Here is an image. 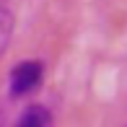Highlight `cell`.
<instances>
[{
  "label": "cell",
  "mask_w": 127,
  "mask_h": 127,
  "mask_svg": "<svg viewBox=\"0 0 127 127\" xmlns=\"http://www.w3.org/2000/svg\"><path fill=\"white\" fill-rule=\"evenodd\" d=\"M44 75V65L36 60H24L10 70V80H8V88L13 96H26L31 94L34 88H39Z\"/></svg>",
  "instance_id": "1"
},
{
  "label": "cell",
  "mask_w": 127,
  "mask_h": 127,
  "mask_svg": "<svg viewBox=\"0 0 127 127\" xmlns=\"http://www.w3.org/2000/svg\"><path fill=\"white\" fill-rule=\"evenodd\" d=\"M16 127H52V117H49V112L44 106H36V104H34V106H29L18 117Z\"/></svg>",
  "instance_id": "2"
},
{
  "label": "cell",
  "mask_w": 127,
  "mask_h": 127,
  "mask_svg": "<svg viewBox=\"0 0 127 127\" xmlns=\"http://www.w3.org/2000/svg\"><path fill=\"white\" fill-rule=\"evenodd\" d=\"M10 31H13V16H10L8 8H3V5H0V52H3L5 44H8Z\"/></svg>",
  "instance_id": "3"
}]
</instances>
